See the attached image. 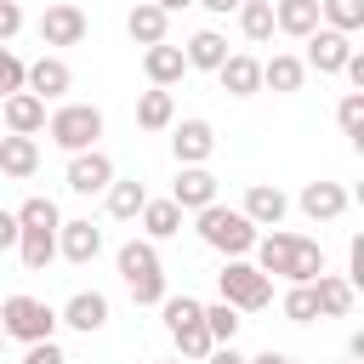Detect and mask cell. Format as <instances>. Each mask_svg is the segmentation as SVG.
<instances>
[{"label":"cell","mask_w":364,"mask_h":364,"mask_svg":"<svg viewBox=\"0 0 364 364\" xmlns=\"http://www.w3.org/2000/svg\"><path fill=\"white\" fill-rule=\"evenodd\" d=\"M0 353H6V330H0Z\"/></svg>","instance_id":"cell-46"},{"label":"cell","mask_w":364,"mask_h":364,"mask_svg":"<svg viewBox=\"0 0 364 364\" xmlns=\"http://www.w3.org/2000/svg\"><path fill=\"white\" fill-rule=\"evenodd\" d=\"M63 176H68L74 193L91 199V193H108V182H114L119 171H114V159H108L102 148H85V154H68V171H63Z\"/></svg>","instance_id":"cell-8"},{"label":"cell","mask_w":364,"mask_h":364,"mask_svg":"<svg viewBox=\"0 0 364 364\" xmlns=\"http://www.w3.org/2000/svg\"><path fill=\"white\" fill-rule=\"evenodd\" d=\"M119 279H125V290H131V301L136 307H159L171 290H165V267H159V250H154V239H131V245H119Z\"/></svg>","instance_id":"cell-3"},{"label":"cell","mask_w":364,"mask_h":364,"mask_svg":"<svg viewBox=\"0 0 364 364\" xmlns=\"http://www.w3.org/2000/svg\"><path fill=\"white\" fill-rule=\"evenodd\" d=\"M0 119H6L11 136H34V131H46V102H40L34 91H11V97L0 102Z\"/></svg>","instance_id":"cell-17"},{"label":"cell","mask_w":364,"mask_h":364,"mask_svg":"<svg viewBox=\"0 0 364 364\" xmlns=\"http://www.w3.org/2000/svg\"><path fill=\"white\" fill-rule=\"evenodd\" d=\"M313 301H318V318H347L353 301H358V290H353L341 273H318V279H313Z\"/></svg>","instance_id":"cell-20"},{"label":"cell","mask_w":364,"mask_h":364,"mask_svg":"<svg viewBox=\"0 0 364 364\" xmlns=\"http://www.w3.org/2000/svg\"><path fill=\"white\" fill-rule=\"evenodd\" d=\"M336 119H341V131L353 136V148H364V91H347L341 108H336Z\"/></svg>","instance_id":"cell-36"},{"label":"cell","mask_w":364,"mask_h":364,"mask_svg":"<svg viewBox=\"0 0 364 364\" xmlns=\"http://www.w3.org/2000/svg\"><path fill=\"white\" fill-rule=\"evenodd\" d=\"M193 6H205V11H216V17H228V11H239L245 0H193Z\"/></svg>","instance_id":"cell-42"},{"label":"cell","mask_w":364,"mask_h":364,"mask_svg":"<svg viewBox=\"0 0 364 364\" xmlns=\"http://www.w3.org/2000/svg\"><path fill=\"white\" fill-rule=\"evenodd\" d=\"M347 364H353V358H347Z\"/></svg>","instance_id":"cell-47"},{"label":"cell","mask_w":364,"mask_h":364,"mask_svg":"<svg viewBox=\"0 0 364 364\" xmlns=\"http://www.w3.org/2000/svg\"><path fill=\"white\" fill-rule=\"evenodd\" d=\"M23 74H28V63H23L17 51H6V46H0V102H6L11 91H23Z\"/></svg>","instance_id":"cell-37"},{"label":"cell","mask_w":364,"mask_h":364,"mask_svg":"<svg viewBox=\"0 0 364 364\" xmlns=\"http://www.w3.org/2000/svg\"><path fill=\"white\" fill-rule=\"evenodd\" d=\"M136 222H142V239H171V233H182V210L171 205V199H148L142 210H136Z\"/></svg>","instance_id":"cell-28"},{"label":"cell","mask_w":364,"mask_h":364,"mask_svg":"<svg viewBox=\"0 0 364 364\" xmlns=\"http://www.w3.org/2000/svg\"><path fill=\"white\" fill-rule=\"evenodd\" d=\"M239 210H245L250 228H279L284 210H290V199H284L273 182H256V188H245V205H239Z\"/></svg>","instance_id":"cell-18"},{"label":"cell","mask_w":364,"mask_h":364,"mask_svg":"<svg viewBox=\"0 0 364 364\" xmlns=\"http://www.w3.org/2000/svg\"><path fill=\"white\" fill-rule=\"evenodd\" d=\"M0 171H6V176H17V182H23V176H34V171H40V142H34V136H11V131H6V136H0Z\"/></svg>","instance_id":"cell-23"},{"label":"cell","mask_w":364,"mask_h":364,"mask_svg":"<svg viewBox=\"0 0 364 364\" xmlns=\"http://www.w3.org/2000/svg\"><path fill=\"white\" fill-rule=\"evenodd\" d=\"M154 6H159V11L171 17V11H182V6H193V0H154Z\"/></svg>","instance_id":"cell-44"},{"label":"cell","mask_w":364,"mask_h":364,"mask_svg":"<svg viewBox=\"0 0 364 364\" xmlns=\"http://www.w3.org/2000/svg\"><path fill=\"white\" fill-rule=\"evenodd\" d=\"M11 216H17V233H57V228H63V210H57V199H46V193L23 199Z\"/></svg>","instance_id":"cell-27"},{"label":"cell","mask_w":364,"mask_h":364,"mask_svg":"<svg viewBox=\"0 0 364 364\" xmlns=\"http://www.w3.org/2000/svg\"><path fill=\"white\" fill-rule=\"evenodd\" d=\"M171 205H176V210H205V205H216V176H210L205 165H182L176 182H171Z\"/></svg>","instance_id":"cell-13"},{"label":"cell","mask_w":364,"mask_h":364,"mask_svg":"<svg viewBox=\"0 0 364 364\" xmlns=\"http://www.w3.org/2000/svg\"><path fill=\"white\" fill-rule=\"evenodd\" d=\"M159 364H188V358H159Z\"/></svg>","instance_id":"cell-45"},{"label":"cell","mask_w":364,"mask_h":364,"mask_svg":"<svg viewBox=\"0 0 364 364\" xmlns=\"http://www.w3.org/2000/svg\"><path fill=\"white\" fill-rule=\"evenodd\" d=\"M17 364H68V358H63V347H57V341H34Z\"/></svg>","instance_id":"cell-38"},{"label":"cell","mask_w":364,"mask_h":364,"mask_svg":"<svg viewBox=\"0 0 364 364\" xmlns=\"http://www.w3.org/2000/svg\"><path fill=\"white\" fill-rule=\"evenodd\" d=\"M245 364H290V353H273V347H267V353H256V358H245Z\"/></svg>","instance_id":"cell-43"},{"label":"cell","mask_w":364,"mask_h":364,"mask_svg":"<svg viewBox=\"0 0 364 364\" xmlns=\"http://www.w3.org/2000/svg\"><path fill=\"white\" fill-rule=\"evenodd\" d=\"M318 23L353 40V34L364 28V0H318Z\"/></svg>","instance_id":"cell-30"},{"label":"cell","mask_w":364,"mask_h":364,"mask_svg":"<svg viewBox=\"0 0 364 364\" xmlns=\"http://www.w3.org/2000/svg\"><path fill=\"white\" fill-rule=\"evenodd\" d=\"M216 301H228L233 313H262V307H273V279L267 273H256V262H245V256H233L222 273H216Z\"/></svg>","instance_id":"cell-5"},{"label":"cell","mask_w":364,"mask_h":364,"mask_svg":"<svg viewBox=\"0 0 364 364\" xmlns=\"http://www.w3.org/2000/svg\"><path fill=\"white\" fill-rule=\"evenodd\" d=\"M85 11L74 6V0H51L46 11H40V46H80L85 40Z\"/></svg>","instance_id":"cell-7"},{"label":"cell","mask_w":364,"mask_h":364,"mask_svg":"<svg viewBox=\"0 0 364 364\" xmlns=\"http://www.w3.org/2000/svg\"><path fill=\"white\" fill-rule=\"evenodd\" d=\"M142 74H148V85H159V91L182 85V80H188V57H182V46H171V40L148 46V51H142Z\"/></svg>","instance_id":"cell-12"},{"label":"cell","mask_w":364,"mask_h":364,"mask_svg":"<svg viewBox=\"0 0 364 364\" xmlns=\"http://www.w3.org/2000/svg\"><path fill=\"white\" fill-rule=\"evenodd\" d=\"M57 324H68V330H80V336H97V330L108 324V296H102V290H74V296L63 301Z\"/></svg>","instance_id":"cell-11"},{"label":"cell","mask_w":364,"mask_h":364,"mask_svg":"<svg viewBox=\"0 0 364 364\" xmlns=\"http://www.w3.org/2000/svg\"><path fill=\"white\" fill-rule=\"evenodd\" d=\"M193 222H199V239L210 245V250H222L228 262L233 256H250L256 250V239H262V228H250L245 222V210L239 205H205V210H193Z\"/></svg>","instance_id":"cell-2"},{"label":"cell","mask_w":364,"mask_h":364,"mask_svg":"<svg viewBox=\"0 0 364 364\" xmlns=\"http://www.w3.org/2000/svg\"><path fill=\"white\" fill-rule=\"evenodd\" d=\"M239 34H245L250 46L273 40V0H245V6H239Z\"/></svg>","instance_id":"cell-31"},{"label":"cell","mask_w":364,"mask_h":364,"mask_svg":"<svg viewBox=\"0 0 364 364\" xmlns=\"http://www.w3.org/2000/svg\"><path fill=\"white\" fill-rule=\"evenodd\" d=\"M171 154H176V165H205V159L216 154L210 119H176V125H171Z\"/></svg>","instance_id":"cell-10"},{"label":"cell","mask_w":364,"mask_h":364,"mask_svg":"<svg viewBox=\"0 0 364 364\" xmlns=\"http://www.w3.org/2000/svg\"><path fill=\"white\" fill-rule=\"evenodd\" d=\"M279 307H284V318H290V324H313V318H318V301H313V284H290Z\"/></svg>","instance_id":"cell-35"},{"label":"cell","mask_w":364,"mask_h":364,"mask_svg":"<svg viewBox=\"0 0 364 364\" xmlns=\"http://www.w3.org/2000/svg\"><path fill=\"white\" fill-rule=\"evenodd\" d=\"M290 364H296V358H290Z\"/></svg>","instance_id":"cell-48"},{"label":"cell","mask_w":364,"mask_h":364,"mask_svg":"<svg viewBox=\"0 0 364 364\" xmlns=\"http://www.w3.org/2000/svg\"><path fill=\"white\" fill-rule=\"evenodd\" d=\"M11 245H17V216L0 210V250H11Z\"/></svg>","instance_id":"cell-41"},{"label":"cell","mask_w":364,"mask_h":364,"mask_svg":"<svg viewBox=\"0 0 364 364\" xmlns=\"http://www.w3.org/2000/svg\"><path fill=\"white\" fill-rule=\"evenodd\" d=\"M347 57H353V40L318 23V28L307 34V57H301V68H313V74H341Z\"/></svg>","instance_id":"cell-9"},{"label":"cell","mask_w":364,"mask_h":364,"mask_svg":"<svg viewBox=\"0 0 364 364\" xmlns=\"http://www.w3.org/2000/svg\"><path fill=\"white\" fill-rule=\"evenodd\" d=\"M68 85H74V68H68L63 57H34V63H28V74H23V91H34L40 102L63 97Z\"/></svg>","instance_id":"cell-15"},{"label":"cell","mask_w":364,"mask_h":364,"mask_svg":"<svg viewBox=\"0 0 364 364\" xmlns=\"http://www.w3.org/2000/svg\"><path fill=\"white\" fill-rule=\"evenodd\" d=\"M182 57H188V68H210V74H216V68L228 63V40H222L216 28H199V34L182 46Z\"/></svg>","instance_id":"cell-29"},{"label":"cell","mask_w":364,"mask_h":364,"mask_svg":"<svg viewBox=\"0 0 364 364\" xmlns=\"http://www.w3.org/2000/svg\"><path fill=\"white\" fill-rule=\"evenodd\" d=\"M239 324H245V313H233L228 301H205V336H210L216 347H228V341L239 336Z\"/></svg>","instance_id":"cell-34"},{"label":"cell","mask_w":364,"mask_h":364,"mask_svg":"<svg viewBox=\"0 0 364 364\" xmlns=\"http://www.w3.org/2000/svg\"><path fill=\"white\" fill-rule=\"evenodd\" d=\"M17 256L28 273H46L57 262V233H17Z\"/></svg>","instance_id":"cell-32"},{"label":"cell","mask_w":364,"mask_h":364,"mask_svg":"<svg viewBox=\"0 0 364 364\" xmlns=\"http://www.w3.org/2000/svg\"><path fill=\"white\" fill-rule=\"evenodd\" d=\"M102 199H108V216H114V222H136V210L148 205V188H142L136 176H114Z\"/></svg>","instance_id":"cell-26"},{"label":"cell","mask_w":364,"mask_h":364,"mask_svg":"<svg viewBox=\"0 0 364 364\" xmlns=\"http://www.w3.org/2000/svg\"><path fill=\"white\" fill-rule=\"evenodd\" d=\"M97 250H102V228H97L91 216H80V222H63V228H57V256H68L74 267L97 262Z\"/></svg>","instance_id":"cell-14"},{"label":"cell","mask_w":364,"mask_h":364,"mask_svg":"<svg viewBox=\"0 0 364 364\" xmlns=\"http://www.w3.org/2000/svg\"><path fill=\"white\" fill-rule=\"evenodd\" d=\"M256 273H279L290 284H313L324 273V245L318 239H301V233H262L256 239Z\"/></svg>","instance_id":"cell-1"},{"label":"cell","mask_w":364,"mask_h":364,"mask_svg":"<svg viewBox=\"0 0 364 364\" xmlns=\"http://www.w3.org/2000/svg\"><path fill=\"white\" fill-rule=\"evenodd\" d=\"M199 364H245V353H239V347L228 341V347H210V353H205Z\"/></svg>","instance_id":"cell-40"},{"label":"cell","mask_w":364,"mask_h":364,"mask_svg":"<svg viewBox=\"0 0 364 364\" xmlns=\"http://www.w3.org/2000/svg\"><path fill=\"white\" fill-rule=\"evenodd\" d=\"M165 28H171V17H165L154 0H136V6L125 11V34H131L142 51H148V46H159V40H165Z\"/></svg>","instance_id":"cell-21"},{"label":"cell","mask_w":364,"mask_h":364,"mask_svg":"<svg viewBox=\"0 0 364 364\" xmlns=\"http://www.w3.org/2000/svg\"><path fill=\"white\" fill-rule=\"evenodd\" d=\"M347 199H353V193H347L341 182H307L296 205H301V216H313V222H341V216H347Z\"/></svg>","instance_id":"cell-16"},{"label":"cell","mask_w":364,"mask_h":364,"mask_svg":"<svg viewBox=\"0 0 364 364\" xmlns=\"http://www.w3.org/2000/svg\"><path fill=\"white\" fill-rule=\"evenodd\" d=\"M46 136H51L63 154H85V148H97V136H102V108H97V102H63V108L46 114Z\"/></svg>","instance_id":"cell-4"},{"label":"cell","mask_w":364,"mask_h":364,"mask_svg":"<svg viewBox=\"0 0 364 364\" xmlns=\"http://www.w3.org/2000/svg\"><path fill=\"white\" fill-rule=\"evenodd\" d=\"M301 80H307V68H301V57H290V51H273V57L262 63V85L279 91V97L301 91Z\"/></svg>","instance_id":"cell-24"},{"label":"cell","mask_w":364,"mask_h":364,"mask_svg":"<svg viewBox=\"0 0 364 364\" xmlns=\"http://www.w3.org/2000/svg\"><path fill=\"white\" fill-rule=\"evenodd\" d=\"M216 80H222L228 97H256L262 91V63L250 51H228V63L216 68Z\"/></svg>","instance_id":"cell-19"},{"label":"cell","mask_w":364,"mask_h":364,"mask_svg":"<svg viewBox=\"0 0 364 364\" xmlns=\"http://www.w3.org/2000/svg\"><path fill=\"white\" fill-rule=\"evenodd\" d=\"M0 330H6V341H23V347H34V341H51L57 336V313L40 301V296H6L0 301Z\"/></svg>","instance_id":"cell-6"},{"label":"cell","mask_w":364,"mask_h":364,"mask_svg":"<svg viewBox=\"0 0 364 364\" xmlns=\"http://www.w3.org/2000/svg\"><path fill=\"white\" fill-rule=\"evenodd\" d=\"M171 341H176V353H182L188 364H199V358H205V353L216 347V341L205 336V307H199V318H188V324H176V330H171Z\"/></svg>","instance_id":"cell-33"},{"label":"cell","mask_w":364,"mask_h":364,"mask_svg":"<svg viewBox=\"0 0 364 364\" xmlns=\"http://www.w3.org/2000/svg\"><path fill=\"white\" fill-rule=\"evenodd\" d=\"M273 28L290 40H307L318 28V0H273Z\"/></svg>","instance_id":"cell-22"},{"label":"cell","mask_w":364,"mask_h":364,"mask_svg":"<svg viewBox=\"0 0 364 364\" xmlns=\"http://www.w3.org/2000/svg\"><path fill=\"white\" fill-rule=\"evenodd\" d=\"M17 28H23V6H17V0H0V46H6Z\"/></svg>","instance_id":"cell-39"},{"label":"cell","mask_w":364,"mask_h":364,"mask_svg":"<svg viewBox=\"0 0 364 364\" xmlns=\"http://www.w3.org/2000/svg\"><path fill=\"white\" fill-rule=\"evenodd\" d=\"M136 125H142V131H171V125H176V97L159 91V85H148V91L136 97Z\"/></svg>","instance_id":"cell-25"}]
</instances>
